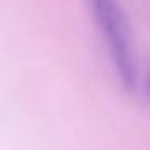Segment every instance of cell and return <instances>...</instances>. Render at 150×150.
Segmentation results:
<instances>
[{"mask_svg": "<svg viewBox=\"0 0 150 150\" xmlns=\"http://www.w3.org/2000/svg\"><path fill=\"white\" fill-rule=\"evenodd\" d=\"M100 31L107 37L108 49L120 78L127 87H134L137 79L136 55L129 23L118 0H87Z\"/></svg>", "mask_w": 150, "mask_h": 150, "instance_id": "obj_1", "label": "cell"}]
</instances>
